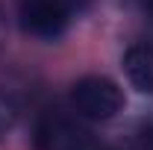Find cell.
<instances>
[{
  "mask_svg": "<svg viewBox=\"0 0 153 150\" xmlns=\"http://www.w3.org/2000/svg\"><path fill=\"white\" fill-rule=\"evenodd\" d=\"M21 27L38 38H56L71 21L68 0H15Z\"/></svg>",
  "mask_w": 153,
  "mask_h": 150,
  "instance_id": "2",
  "label": "cell"
},
{
  "mask_svg": "<svg viewBox=\"0 0 153 150\" xmlns=\"http://www.w3.org/2000/svg\"><path fill=\"white\" fill-rule=\"evenodd\" d=\"M3 132H6V118L0 115V135H3Z\"/></svg>",
  "mask_w": 153,
  "mask_h": 150,
  "instance_id": "7",
  "label": "cell"
},
{
  "mask_svg": "<svg viewBox=\"0 0 153 150\" xmlns=\"http://www.w3.org/2000/svg\"><path fill=\"white\" fill-rule=\"evenodd\" d=\"M124 71L141 94H153V47L133 44L124 53Z\"/></svg>",
  "mask_w": 153,
  "mask_h": 150,
  "instance_id": "4",
  "label": "cell"
},
{
  "mask_svg": "<svg viewBox=\"0 0 153 150\" xmlns=\"http://www.w3.org/2000/svg\"><path fill=\"white\" fill-rule=\"evenodd\" d=\"M141 3H144V12H147V18L153 21V0H141Z\"/></svg>",
  "mask_w": 153,
  "mask_h": 150,
  "instance_id": "6",
  "label": "cell"
},
{
  "mask_svg": "<svg viewBox=\"0 0 153 150\" xmlns=\"http://www.w3.org/2000/svg\"><path fill=\"white\" fill-rule=\"evenodd\" d=\"M71 103L82 118H91V121H109L112 115L121 112L124 106V94L115 85L112 79L106 76H85L79 79L71 91Z\"/></svg>",
  "mask_w": 153,
  "mask_h": 150,
  "instance_id": "1",
  "label": "cell"
},
{
  "mask_svg": "<svg viewBox=\"0 0 153 150\" xmlns=\"http://www.w3.org/2000/svg\"><path fill=\"white\" fill-rule=\"evenodd\" d=\"M3 38H6V18H3V12H0V44H3Z\"/></svg>",
  "mask_w": 153,
  "mask_h": 150,
  "instance_id": "5",
  "label": "cell"
},
{
  "mask_svg": "<svg viewBox=\"0 0 153 150\" xmlns=\"http://www.w3.org/2000/svg\"><path fill=\"white\" fill-rule=\"evenodd\" d=\"M38 147L41 150H91L88 132H82L65 118H47L38 127Z\"/></svg>",
  "mask_w": 153,
  "mask_h": 150,
  "instance_id": "3",
  "label": "cell"
}]
</instances>
